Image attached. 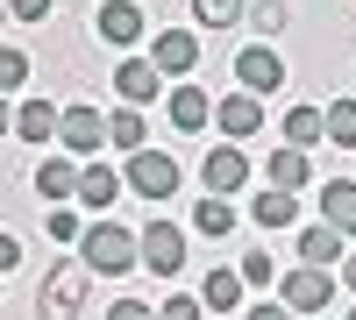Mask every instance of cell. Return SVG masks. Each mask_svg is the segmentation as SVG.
I'll list each match as a JSON object with an SVG mask.
<instances>
[{
    "instance_id": "74e56055",
    "label": "cell",
    "mask_w": 356,
    "mask_h": 320,
    "mask_svg": "<svg viewBox=\"0 0 356 320\" xmlns=\"http://www.w3.org/2000/svg\"><path fill=\"white\" fill-rule=\"evenodd\" d=\"M349 320H356V306H349Z\"/></svg>"
},
{
    "instance_id": "f546056e",
    "label": "cell",
    "mask_w": 356,
    "mask_h": 320,
    "mask_svg": "<svg viewBox=\"0 0 356 320\" xmlns=\"http://www.w3.org/2000/svg\"><path fill=\"white\" fill-rule=\"evenodd\" d=\"M50 8H57V0H8L15 22H50Z\"/></svg>"
},
{
    "instance_id": "44dd1931",
    "label": "cell",
    "mask_w": 356,
    "mask_h": 320,
    "mask_svg": "<svg viewBox=\"0 0 356 320\" xmlns=\"http://www.w3.org/2000/svg\"><path fill=\"white\" fill-rule=\"evenodd\" d=\"M321 142L356 150V100H328V107H321Z\"/></svg>"
},
{
    "instance_id": "277c9868",
    "label": "cell",
    "mask_w": 356,
    "mask_h": 320,
    "mask_svg": "<svg viewBox=\"0 0 356 320\" xmlns=\"http://www.w3.org/2000/svg\"><path fill=\"white\" fill-rule=\"evenodd\" d=\"M136 264L157 271V278H178V271H186V235H178L171 221H150V228L136 235Z\"/></svg>"
},
{
    "instance_id": "cb8c5ba5",
    "label": "cell",
    "mask_w": 356,
    "mask_h": 320,
    "mask_svg": "<svg viewBox=\"0 0 356 320\" xmlns=\"http://www.w3.org/2000/svg\"><path fill=\"white\" fill-rule=\"evenodd\" d=\"M278 135H285V150H314L321 142V107H285Z\"/></svg>"
},
{
    "instance_id": "5b68a950",
    "label": "cell",
    "mask_w": 356,
    "mask_h": 320,
    "mask_svg": "<svg viewBox=\"0 0 356 320\" xmlns=\"http://www.w3.org/2000/svg\"><path fill=\"white\" fill-rule=\"evenodd\" d=\"M328 299H335V271L300 264V271H285V278H278V306H285V313H321Z\"/></svg>"
},
{
    "instance_id": "8fae6325",
    "label": "cell",
    "mask_w": 356,
    "mask_h": 320,
    "mask_svg": "<svg viewBox=\"0 0 356 320\" xmlns=\"http://www.w3.org/2000/svg\"><path fill=\"white\" fill-rule=\"evenodd\" d=\"M214 128H221L228 142H250V135L264 128V100H250V93H228V100H214Z\"/></svg>"
},
{
    "instance_id": "9a60e30c",
    "label": "cell",
    "mask_w": 356,
    "mask_h": 320,
    "mask_svg": "<svg viewBox=\"0 0 356 320\" xmlns=\"http://www.w3.org/2000/svg\"><path fill=\"white\" fill-rule=\"evenodd\" d=\"M307 178H314L307 150H285V142H278V150H271V164H264V185H271V192H300Z\"/></svg>"
},
{
    "instance_id": "7402d4cb",
    "label": "cell",
    "mask_w": 356,
    "mask_h": 320,
    "mask_svg": "<svg viewBox=\"0 0 356 320\" xmlns=\"http://www.w3.org/2000/svg\"><path fill=\"white\" fill-rule=\"evenodd\" d=\"M36 192H43V199H72V192H79V164H72V157H43V164H36Z\"/></svg>"
},
{
    "instance_id": "8d00e7d4",
    "label": "cell",
    "mask_w": 356,
    "mask_h": 320,
    "mask_svg": "<svg viewBox=\"0 0 356 320\" xmlns=\"http://www.w3.org/2000/svg\"><path fill=\"white\" fill-rule=\"evenodd\" d=\"M0 22H8V0H0Z\"/></svg>"
},
{
    "instance_id": "e0dca14e",
    "label": "cell",
    "mask_w": 356,
    "mask_h": 320,
    "mask_svg": "<svg viewBox=\"0 0 356 320\" xmlns=\"http://www.w3.org/2000/svg\"><path fill=\"white\" fill-rule=\"evenodd\" d=\"M114 192H122V178H114L107 164H79V192H72L79 207H93V214H100V207H114Z\"/></svg>"
},
{
    "instance_id": "6da1fadb",
    "label": "cell",
    "mask_w": 356,
    "mask_h": 320,
    "mask_svg": "<svg viewBox=\"0 0 356 320\" xmlns=\"http://www.w3.org/2000/svg\"><path fill=\"white\" fill-rule=\"evenodd\" d=\"M79 264L93 271V278H122L129 264H136V235L129 228H114V221H93L79 235Z\"/></svg>"
},
{
    "instance_id": "4dcf8cb0",
    "label": "cell",
    "mask_w": 356,
    "mask_h": 320,
    "mask_svg": "<svg viewBox=\"0 0 356 320\" xmlns=\"http://www.w3.org/2000/svg\"><path fill=\"white\" fill-rule=\"evenodd\" d=\"M107 320H157V306H143V299H114Z\"/></svg>"
},
{
    "instance_id": "ffe728a7",
    "label": "cell",
    "mask_w": 356,
    "mask_h": 320,
    "mask_svg": "<svg viewBox=\"0 0 356 320\" xmlns=\"http://www.w3.org/2000/svg\"><path fill=\"white\" fill-rule=\"evenodd\" d=\"M335 256H349V249H342V235L314 221L307 235H300V264H314V271H335Z\"/></svg>"
},
{
    "instance_id": "7a4b0ae2",
    "label": "cell",
    "mask_w": 356,
    "mask_h": 320,
    "mask_svg": "<svg viewBox=\"0 0 356 320\" xmlns=\"http://www.w3.org/2000/svg\"><path fill=\"white\" fill-rule=\"evenodd\" d=\"M86 292H93V271H86L79 256H72V264H57V271L43 278V299H36V313H43V320H79Z\"/></svg>"
},
{
    "instance_id": "ac0fdd59",
    "label": "cell",
    "mask_w": 356,
    "mask_h": 320,
    "mask_svg": "<svg viewBox=\"0 0 356 320\" xmlns=\"http://www.w3.org/2000/svg\"><path fill=\"white\" fill-rule=\"evenodd\" d=\"M243 306V278L235 271H207L200 278V313H235Z\"/></svg>"
},
{
    "instance_id": "d6a6232c",
    "label": "cell",
    "mask_w": 356,
    "mask_h": 320,
    "mask_svg": "<svg viewBox=\"0 0 356 320\" xmlns=\"http://www.w3.org/2000/svg\"><path fill=\"white\" fill-rule=\"evenodd\" d=\"M15 264H22V242H15V235H0V278H8Z\"/></svg>"
},
{
    "instance_id": "d4e9b609",
    "label": "cell",
    "mask_w": 356,
    "mask_h": 320,
    "mask_svg": "<svg viewBox=\"0 0 356 320\" xmlns=\"http://www.w3.org/2000/svg\"><path fill=\"white\" fill-rule=\"evenodd\" d=\"M243 22L257 28V36H278L292 15H285V0H243Z\"/></svg>"
},
{
    "instance_id": "4316f807",
    "label": "cell",
    "mask_w": 356,
    "mask_h": 320,
    "mask_svg": "<svg viewBox=\"0 0 356 320\" xmlns=\"http://www.w3.org/2000/svg\"><path fill=\"white\" fill-rule=\"evenodd\" d=\"M22 85H29V50L0 43V100H8V93H22Z\"/></svg>"
},
{
    "instance_id": "d590c367",
    "label": "cell",
    "mask_w": 356,
    "mask_h": 320,
    "mask_svg": "<svg viewBox=\"0 0 356 320\" xmlns=\"http://www.w3.org/2000/svg\"><path fill=\"white\" fill-rule=\"evenodd\" d=\"M342 285H349V292H356V256H349V264H342Z\"/></svg>"
},
{
    "instance_id": "4fadbf2b",
    "label": "cell",
    "mask_w": 356,
    "mask_h": 320,
    "mask_svg": "<svg viewBox=\"0 0 356 320\" xmlns=\"http://www.w3.org/2000/svg\"><path fill=\"white\" fill-rule=\"evenodd\" d=\"M321 228H335L342 242L356 235V185H349V178H328V185H321Z\"/></svg>"
},
{
    "instance_id": "83f0119b",
    "label": "cell",
    "mask_w": 356,
    "mask_h": 320,
    "mask_svg": "<svg viewBox=\"0 0 356 320\" xmlns=\"http://www.w3.org/2000/svg\"><path fill=\"white\" fill-rule=\"evenodd\" d=\"M193 22L200 28H235L243 22V0H193Z\"/></svg>"
},
{
    "instance_id": "836d02e7",
    "label": "cell",
    "mask_w": 356,
    "mask_h": 320,
    "mask_svg": "<svg viewBox=\"0 0 356 320\" xmlns=\"http://www.w3.org/2000/svg\"><path fill=\"white\" fill-rule=\"evenodd\" d=\"M243 320H300V313H285V306H257V313H243Z\"/></svg>"
},
{
    "instance_id": "3957f363",
    "label": "cell",
    "mask_w": 356,
    "mask_h": 320,
    "mask_svg": "<svg viewBox=\"0 0 356 320\" xmlns=\"http://www.w3.org/2000/svg\"><path fill=\"white\" fill-rule=\"evenodd\" d=\"M200 185H207V199H235L250 185V157H243V142H214L207 150V164H200Z\"/></svg>"
},
{
    "instance_id": "e575fe53",
    "label": "cell",
    "mask_w": 356,
    "mask_h": 320,
    "mask_svg": "<svg viewBox=\"0 0 356 320\" xmlns=\"http://www.w3.org/2000/svg\"><path fill=\"white\" fill-rule=\"evenodd\" d=\"M8 128H15V107H8V100H0V135H8Z\"/></svg>"
},
{
    "instance_id": "484cf974",
    "label": "cell",
    "mask_w": 356,
    "mask_h": 320,
    "mask_svg": "<svg viewBox=\"0 0 356 320\" xmlns=\"http://www.w3.org/2000/svg\"><path fill=\"white\" fill-rule=\"evenodd\" d=\"M193 228H200V235H228V228H235V207H228V199H200V207H193Z\"/></svg>"
},
{
    "instance_id": "d6986e66",
    "label": "cell",
    "mask_w": 356,
    "mask_h": 320,
    "mask_svg": "<svg viewBox=\"0 0 356 320\" xmlns=\"http://www.w3.org/2000/svg\"><path fill=\"white\" fill-rule=\"evenodd\" d=\"M250 221H257V228H292V221H300V199H292V192H271V185H264V192L250 199Z\"/></svg>"
},
{
    "instance_id": "52a82bcc",
    "label": "cell",
    "mask_w": 356,
    "mask_h": 320,
    "mask_svg": "<svg viewBox=\"0 0 356 320\" xmlns=\"http://www.w3.org/2000/svg\"><path fill=\"white\" fill-rule=\"evenodd\" d=\"M129 192H143V199H171V192H178V157H164V150H136V157H129Z\"/></svg>"
},
{
    "instance_id": "ba28073f",
    "label": "cell",
    "mask_w": 356,
    "mask_h": 320,
    "mask_svg": "<svg viewBox=\"0 0 356 320\" xmlns=\"http://www.w3.org/2000/svg\"><path fill=\"white\" fill-rule=\"evenodd\" d=\"M235 78H243L250 100H264V93H278V85H285V57H278L271 43H250L243 57H235Z\"/></svg>"
},
{
    "instance_id": "30bf717a",
    "label": "cell",
    "mask_w": 356,
    "mask_h": 320,
    "mask_svg": "<svg viewBox=\"0 0 356 320\" xmlns=\"http://www.w3.org/2000/svg\"><path fill=\"white\" fill-rule=\"evenodd\" d=\"M93 28H100V43H114V50H129V43H143V8L136 0H100L93 8Z\"/></svg>"
},
{
    "instance_id": "9c48e42d",
    "label": "cell",
    "mask_w": 356,
    "mask_h": 320,
    "mask_svg": "<svg viewBox=\"0 0 356 320\" xmlns=\"http://www.w3.org/2000/svg\"><path fill=\"white\" fill-rule=\"evenodd\" d=\"M193 65H200V36H193V28H157L150 71H157V78H186Z\"/></svg>"
},
{
    "instance_id": "2e32d148",
    "label": "cell",
    "mask_w": 356,
    "mask_h": 320,
    "mask_svg": "<svg viewBox=\"0 0 356 320\" xmlns=\"http://www.w3.org/2000/svg\"><path fill=\"white\" fill-rule=\"evenodd\" d=\"M15 135L22 142H57V107L50 100H15Z\"/></svg>"
},
{
    "instance_id": "5bb4252c",
    "label": "cell",
    "mask_w": 356,
    "mask_h": 320,
    "mask_svg": "<svg viewBox=\"0 0 356 320\" xmlns=\"http://www.w3.org/2000/svg\"><path fill=\"white\" fill-rule=\"evenodd\" d=\"M164 114H171V128H207V121H214V100H207L200 93V85H171V100H164Z\"/></svg>"
},
{
    "instance_id": "f1b7e54d",
    "label": "cell",
    "mask_w": 356,
    "mask_h": 320,
    "mask_svg": "<svg viewBox=\"0 0 356 320\" xmlns=\"http://www.w3.org/2000/svg\"><path fill=\"white\" fill-rule=\"evenodd\" d=\"M43 228H50V242H79V235H86L72 207H50V221H43Z\"/></svg>"
},
{
    "instance_id": "7c38bea8",
    "label": "cell",
    "mask_w": 356,
    "mask_h": 320,
    "mask_svg": "<svg viewBox=\"0 0 356 320\" xmlns=\"http://www.w3.org/2000/svg\"><path fill=\"white\" fill-rule=\"evenodd\" d=\"M157 85H164V78L150 71V57H122V71H114V93H122V107L143 114V107L157 100Z\"/></svg>"
},
{
    "instance_id": "8992f818",
    "label": "cell",
    "mask_w": 356,
    "mask_h": 320,
    "mask_svg": "<svg viewBox=\"0 0 356 320\" xmlns=\"http://www.w3.org/2000/svg\"><path fill=\"white\" fill-rule=\"evenodd\" d=\"M57 142H65L72 164L93 157L100 142H107V114H100V107H65V114H57Z\"/></svg>"
},
{
    "instance_id": "1f68e13d",
    "label": "cell",
    "mask_w": 356,
    "mask_h": 320,
    "mask_svg": "<svg viewBox=\"0 0 356 320\" xmlns=\"http://www.w3.org/2000/svg\"><path fill=\"white\" fill-rule=\"evenodd\" d=\"M157 320H200V299H164Z\"/></svg>"
},
{
    "instance_id": "603a6c76",
    "label": "cell",
    "mask_w": 356,
    "mask_h": 320,
    "mask_svg": "<svg viewBox=\"0 0 356 320\" xmlns=\"http://www.w3.org/2000/svg\"><path fill=\"white\" fill-rule=\"evenodd\" d=\"M107 142H114V150H129V157H136V150H150V128H143V114H136V107H114V114H107Z\"/></svg>"
}]
</instances>
